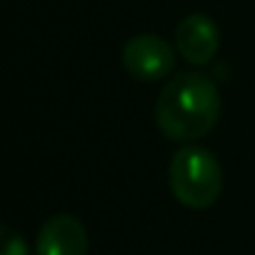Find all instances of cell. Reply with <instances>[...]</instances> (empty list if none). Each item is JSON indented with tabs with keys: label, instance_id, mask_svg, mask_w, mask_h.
Segmentation results:
<instances>
[{
	"label": "cell",
	"instance_id": "5",
	"mask_svg": "<svg viewBox=\"0 0 255 255\" xmlns=\"http://www.w3.org/2000/svg\"><path fill=\"white\" fill-rule=\"evenodd\" d=\"M38 255H88V230L68 213L53 215L38 233Z\"/></svg>",
	"mask_w": 255,
	"mask_h": 255
},
{
	"label": "cell",
	"instance_id": "2",
	"mask_svg": "<svg viewBox=\"0 0 255 255\" xmlns=\"http://www.w3.org/2000/svg\"><path fill=\"white\" fill-rule=\"evenodd\" d=\"M168 183L180 205L205 210L223 193V168L210 150L185 143L170 160Z\"/></svg>",
	"mask_w": 255,
	"mask_h": 255
},
{
	"label": "cell",
	"instance_id": "1",
	"mask_svg": "<svg viewBox=\"0 0 255 255\" xmlns=\"http://www.w3.org/2000/svg\"><path fill=\"white\" fill-rule=\"evenodd\" d=\"M220 118V90L200 73L173 75L155 103V123L160 133L175 143H193L208 135Z\"/></svg>",
	"mask_w": 255,
	"mask_h": 255
},
{
	"label": "cell",
	"instance_id": "3",
	"mask_svg": "<svg viewBox=\"0 0 255 255\" xmlns=\"http://www.w3.org/2000/svg\"><path fill=\"white\" fill-rule=\"evenodd\" d=\"M120 60H123V68L135 80L155 83V80H163L173 73L175 48L168 40H163L160 35L140 33V35H133L123 45Z\"/></svg>",
	"mask_w": 255,
	"mask_h": 255
},
{
	"label": "cell",
	"instance_id": "4",
	"mask_svg": "<svg viewBox=\"0 0 255 255\" xmlns=\"http://www.w3.org/2000/svg\"><path fill=\"white\" fill-rule=\"evenodd\" d=\"M220 48V30L205 13L185 15L175 28V50L190 65H208Z\"/></svg>",
	"mask_w": 255,
	"mask_h": 255
},
{
	"label": "cell",
	"instance_id": "6",
	"mask_svg": "<svg viewBox=\"0 0 255 255\" xmlns=\"http://www.w3.org/2000/svg\"><path fill=\"white\" fill-rule=\"evenodd\" d=\"M0 255H28L25 238L10 225H3V250H0Z\"/></svg>",
	"mask_w": 255,
	"mask_h": 255
}]
</instances>
